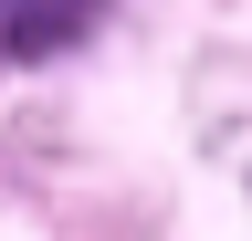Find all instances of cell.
I'll use <instances>...</instances> for the list:
<instances>
[{"label": "cell", "mask_w": 252, "mask_h": 241, "mask_svg": "<svg viewBox=\"0 0 252 241\" xmlns=\"http://www.w3.org/2000/svg\"><path fill=\"white\" fill-rule=\"evenodd\" d=\"M94 21H105V0H0V63H53Z\"/></svg>", "instance_id": "cell-1"}]
</instances>
